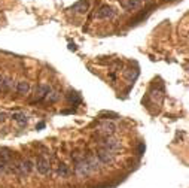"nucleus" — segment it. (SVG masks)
Instances as JSON below:
<instances>
[{
    "mask_svg": "<svg viewBox=\"0 0 189 188\" xmlns=\"http://www.w3.org/2000/svg\"><path fill=\"white\" fill-rule=\"evenodd\" d=\"M101 145H103L104 149H109V151H113V152H116L118 149H121V142L118 139H115V137L112 136H106L101 140Z\"/></svg>",
    "mask_w": 189,
    "mask_h": 188,
    "instance_id": "f257e3e1",
    "label": "nucleus"
},
{
    "mask_svg": "<svg viewBox=\"0 0 189 188\" xmlns=\"http://www.w3.org/2000/svg\"><path fill=\"white\" fill-rule=\"evenodd\" d=\"M97 157H98V160L104 164H112L113 161H115V158H116V154L113 152V151H109V149H100L98 152H97Z\"/></svg>",
    "mask_w": 189,
    "mask_h": 188,
    "instance_id": "f03ea898",
    "label": "nucleus"
},
{
    "mask_svg": "<svg viewBox=\"0 0 189 188\" xmlns=\"http://www.w3.org/2000/svg\"><path fill=\"white\" fill-rule=\"evenodd\" d=\"M75 170H76V175H79V176H82V178H85V176H89L91 173H94V172H92V169H91V166L88 164V161H86V160H82V161H79V163L76 164Z\"/></svg>",
    "mask_w": 189,
    "mask_h": 188,
    "instance_id": "7ed1b4c3",
    "label": "nucleus"
},
{
    "mask_svg": "<svg viewBox=\"0 0 189 188\" xmlns=\"http://www.w3.org/2000/svg\"><path fill=\"white\" fill-rule=\"evenodd\" d=\"M17 170L21 173V175H28L35 170V163L31 160H22L17 164Z\"/></svg>",
    "mask_w": 189,
    "mask_h": 188,
    "instance_id": "20e7f679",
    "label": "nucleus"
},
{
    "mask_svg": "<svg viewBox=\"0 0 189 188\" xmlns=\"http://www.w3.org/2000/svg\"><path fill=\"white\" fill-rule=\"evenodd\" d=\"M115 9L112 8V6H109V5H104L101 6L98 11H97V14H95V17L98 18V19H107V18H112L115 17Z\"/></svg>",
    "mask_w": 189,
    "mask_h": 188,
    "instance_id": "39448f33",
    "label": "nucleus"
},
{
    "mask_svg": "<svg viewBox=\"0 0 189 188\" xmlns=\"http://www.w3.org/2000/svg\"><path fill=\"white\" fill-rule=\"evenodd\" d=\"M115 130H116V125H115L112 121H103V122L100 124V127H98V132H100L104 137L112 136V135L115 133Z\"/></svg>",
    "mask_w": 189,
    "mask_h": 188,
    "instance_id": "423d86ee",
    "label": "nucleus"
},
{
    "mask_svg": "<svg viewBox=\"0 0 189 188\" xmlns=\"http://www.w3.org/2000/svg\"><path fill=\"white\" fill-rule=\"evenodd\" d=\"M35 169L39 172L40 175H48V173L51 172V164H49L48 160H45V158H39V160L36 161Z\"/></svg>",
    "mask_w": 189,
    "mask_h": 188,
    "instance_id": "0eeeda50",
    "label": "nucleus"
},
{
    "mask_svg": "<svg viewBox=\"0 0 189 188\" xmlns=\"http://www.w3.org/2000/svg\"><path fill=\"white\" fill-rule=\"evenodd\" d=\"M49 91H51V87L46 85V84H40V85H37V88H36V97H37V99H45V96H46Z\"/></svg>",
    "mask_w": 189,
    "mask_h": 188,
    "instance_id": "6e6552de",
    "label": "nucleus"
},
{
    "mask_svg": "<svg viewBox=\"0 0 189 188\" xmlns=\"http://www.w3.org/2000/svg\"><path fill=\"white\" fill-rule=\"evenodd\" d=\"M15 90H17L19 94L25 96V94H28V93H30V84H28L27 81H19L17 85H15Z\"/></svg>",
    "mask_w": 189,
    "mask_h": 188,
    "instance_id": "1a4fd4ad",
    "label": "nucleus"
},
{
    "mask_svg": "<svg viewBox=\"0 0 189 188\" xmlns=\"http://www.w3.org/2000/svg\"><path fill=\"white\" fill-rule=\"evenodd\" d=\"M11 118L14 121H17L19 125H24V124H27V115L24 114V112H14L12 115H11Z\"/></svg>",
    "mask_w": 189,
    "mask_h": 188,
    "instance_id": "9d476101",
    "label": "nucleus"
},
{
    "mask_svg": "<svg viewBox=\"0 0 189 188\" xmlns=\"http://www.w3.org/2000/svg\"><path fill=\"white\" fill-rule=\"evenodd\" d=\"M86 9H88V3H86L85 0H81V2H78V3H75V5L71 6V11L79 12V14L86 12Z\"/></svg>",
    "mask_w": 189,
    "mask_h": 188,
    "instance_id": "9b49d317",
    "label": "nucleus"
},
{
    "mask_svg": "<svg viewBox=\"0 0 189 188\" xmlns=\"http://www.w3.org/2000/svg\"><path fill=\"white\" fill-rule=\"evenodd\" d=\"M15 84H14V79L9 78V76H5V81H3V90L2 91H9V90H14Z\"/></svg>",
    "mask_w": 189,
    "mask_h": 188,
    "instance_id": "f8f14e48",
    "label": "nucleus"
},
{
    "mask_svg": "<svg viewBox=\"0 0 189 188\" xmlns=\"http://www.w3.org/2000/svg\"><path fill=\"white\" fill-rule=\"evenodd\" d=\"M45 99H46L48 102H52V103L57 102V100L60 99V93H58V91H52V90H51V91L45 96Z\"/></svg>",
    "mask_w": 189,
    "mask_h": 188,
    "instance_id": "ddd939ff",
    "label": "nucleus"
},
{
    "mask_svg": "<svg viewBox=\"0 0 189 188\" xmlns=\"http://www.w3.org/2000/svg\"><path fill=\"white\" fill-rule=\"evenodd\" d=\"M57 172H58V175H60L61 178H67V176L70 175L69 167H67L66 164H60V166H58V170H57Z\"/></svg>",
    "mask_w": 189,
    "mask_h": 188,
    "instance_id": "4468645a",
    "label": "nucleus"
},
{
    "mask_svg": "<svg viewBox=\"0 0 189 188\" xmlns=\"http://www.w3.org/2000/svg\"><path fill=\"white\" fill-rule=\"evenodd\" d=\"M0 158H2L3 161H8V160L11 158V151L6 149V148H2V149H0Z\"/></svg>",
    "mask_w": 189,
    "mask_h": 188,
    "instance_id": "2eb2a0df",
    "label": "nucleus"
},
{
    "mask_svg": "<svg viewBox=\"0 0 189 188\" xmlns=\"http://www.w3.org/2000/svg\"><path fill=\"white\" fill-rule=\"evenodd\" d=\"M71 94H73V96H69V100H70V102H73V100H75V102L78 103L79 100H81V99H79V96H78L76 93H71Z\"/></svg>",
    "mask_w": 189,
    "mask_h": 188,
    "instance_id": "dca6fc26",
    "label": "nucleus"
},
{
    "mask_svg": "<svg viewBox=\"0 0 189 188\" xmlns=\"http://www.w3.org/2000/svg\"><path fill=\"white\" fill-rule=\"evenodd\" d=\"M100 117H118L116 114H113V112H101L100 114Z\"/></svg>",
    "mask_w": 189,
    "mask_h": 188,
    "instance_id": "f3484780",
    "label": "nucleus"
},
{
    "mask_svg": "<svg viewBox=\"0 0 189 188\" xmlns=\"http://www.w3.org/2000/svg\"><path fill=\"white\" fill-rule=\"evenodd\" d=\"M6 120H8V114L6 112H0V122H3Z\"/></svg>",
    "mask_w": 189,
    "mask_h": 188,
    "instance_id": "a211bd4d",
    "label": "nucleus"
},
{
    "mask_svg": "<svg viewBox=\"0 0 189 188\" xmlns=\"http://www.w3.org/2000/svg\"><path fill=\"white\" fill-rule=\"evenodd\" d=\"M3 81H5V76H3V75H0V91L3 90Z\"/></svg>",
    "mask_w": 189,
    "mask_h": 188,
    "instance_id": "6ab92c4d",
    "label": "nucleus"
},
{
    "mask_svg": "<svg viewBox=\"0 0 189 188\" xmlns=\"http://www.w3.org/2000/svg\"><path fill=\"white\" fill-rule=\"evenodd\" d=\"M43 127H45V124H43V122H40V124L37 125V128H43Z\"/></svg>",
    "mask_w": 189,
    "mask_h": 188,
    "instance_id": "aec40b11",
    "label": "nucleus"
}]
</instances>
